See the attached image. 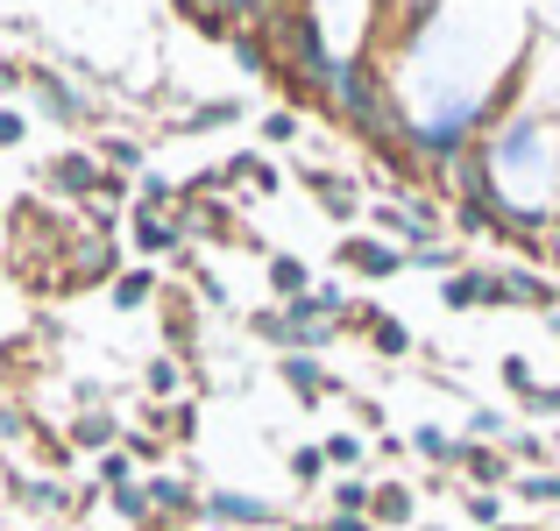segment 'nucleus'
I'll return each instance as SVG.
<instances>
[{
	"mask_svg": "<svg viewBox=\"0 0 560 531\" xmlns=\"http://www.w3.org/2000/svg\"><path fill=\"white\" fill-rule=\"evenodd\" d=\"M482 156H490L511 213H560V114L553 107H511L482 135Z\"/></svg>",
	"mask_w": 560,
	"mask_h": 531,
	"instance_id": "1",
	"label": "nucleus"
},
{
	"mask_svg": "<svg viewBox=\"0 0 560 531\" xmlns=\"http://www.w3.org/2000/svg\"><path fill=\"white\" fill-rule=\"evenodd\" d=\"M248 333H256L262 347H277V354H327L348 327L319 305V291H305V298H291V305H262V312H248Z\"/></svg>",
	"mask_w": 560,
	"mask_h": 531,
	"instance_id": "2",
	"label": "nucleus"
},
{
	"mask_svg": "<svg viewBox=\"0 0 560 531\" xmlns=\"http://www.w3.org/2000/svg\"><path fill=\"white\" fill-rule=\"evenodd\" d=\"M28 99H36V114L57 121V128H93L100 121V99L85 93V79H71V71H57V64H28Z\"/></svg>",
	"mask_w": 560,
	"mask_h": 531,
	"instance_id": "3",
	"label": "nucleus"
},
{
	"mask_svg": "<svg viewBox=\"0 0 560 531\" xmlns=\"http://www.w3.org/2000/svg\"><path fill=\"white\" fill-rule=\"evenodd\" d=\"M121 276V241L114 234H71L65 241V256H57V284L65 291H100V284H114Z\"/></svg>",
	"mask_w": 560,
	"mask_h": 531,
	"instance_id": "4",
	"label": "nucleus"
},
{
	"mask_svg": "<svg viewBox=\"0 0 560 531\" xmlns=\"http://www.w3.org/2000/svg\"><path fill=\"white\" fill-rule=\"evenodd\" d=\"M334 262H341L348 276H362V284H390V276H405V270H411L405 248L383 241V234H370V227H348L341 241H334Z\"/></svg>",
	"mask_w": 560,
	"mask_h": 531,
	"instance_id": "5",
	"label": "nucleus"
},
{
	"mask_svg": "<svg viewBox=\"0 0 560 531\" xmlns=\"http://www.w3.org/2000/svg\"><path fill=\"white\" fill-rule=\"evenodd\" d=\"M100 185H107V164H100L93 150H65V156H50V164H43V191H50V199H65V205H93Z\"/></svg>",
	"mask_w": 560,
	"mask_h": 531,
	"instance_id": "6",
	"label": "nucleus"
},
{
	"mask_svg": "<svg viewBox=\"0 0 560 531\" xmlns=\"http://www.w3.org/2000/svg\"><path fill=\"white\" fill-rule=\"evenodd\" d=\"M440 305H447V312H504V270L468 262V270L440 276Z\"/></svg>",
	"mask_w": 560,
	"mask_h": 531,
	"instance_id": "7",
	"label": "nucleus"
},
{
	"mask_svg": "<svg viewBox=\"0 0 560 531\" xmlns=\"http://www.w3.org/2000/svg\"><path fill=\"white\" fill-rule=\"evenodd\" d=\"M142 489L156 504V524H206V489H199L191 468H178V475H142Z\"/></svg>",
	"mask_w": 560,
	"mask_h": 531,
	"instance_id": "8",
	"label": "nucleus"
},
{
	"mask_svg": "<svg viewBox=\"0 0 560 531\" xmlns=\"http://www.w3.org/2000/svg\"><path fill=\"white\" fill-rule=\"evenodd\" d=\"M206 524H234V531H277L284 510L270 496H248V489H206Z\"/></svg>",
	"mask_w": 560,
	"mask_h": 531,
	"instance_id": "9",
	"label": "nucleus"
},
{
	"mask_svg": "<svg viewBox=\"0 0 560 531\" xmlns=\"http://www.w3.org/2000/svg\"><path fill=\"white\" fill-rule=\"evenodd\" d=\"M277 376H284V390L299 397L305 411H319L327 397H348V382L327 376V362H319V354H277Z\"/></svg>",
	"mask_w": 560,
	"mask_h": 531,
	"instance_id": "10",
	"label": "nucleus"
},
{
	"mask_svg": "<svg viewBox=\"0 0 560 531\" xmlns=\"http://www.w3.org/2000/svg\"><path fill=\"white\" fill-rule=\"evenodd\" d=\"M454 468H462V489H511L518 482V461L504 447H490V439H462Z\"/></svg>",
	"mask_w": 560,
	"mask_h": 531,
	"instance_id": "11",
	"label": "nucleus"
},
{
	"mask_svg": "<svg viewBox=\"0 0 560 531\" xmlns=\"http://www.w3.org/2000/svg\"><path fill=\"white\" fill-rule=\"evenodd\" d=\"M128 234H136V248L142 256H191V227H185V213H128Z\"/></svg>",
	"mask_w": 560,
	"mask_h": 531,
	"instance_id": "12",
	"label": "nucleus"
},
{
	"mask_svg": "<svg viewBox=\"0 0 560 531\" xmlns=\"http://www.w3.org/2000/svg\"><path fill=\"white\" fill-rule=\"evenodd\" d=\"M8 496L22 510H36V518H71V510H79V496L57 475H22V468H8Z\"/></svg>",
	"mask_w": 560,
	"mask_h": 531,
	"instance_id": "13",
	"label": "nucleus"
},
{
	"mask_svg": "<svg viewBox=\"0 0 560 531\" xmlns=\"http://www.w3.org/2000/svg\"><path fill=\"white\" fill-rule=\"evenodd\" d=\"M305 177V191L319 199V213L327 220H341V227H355V213H362V185L348 170H299Z\"/></svg>",
	"mask_w": 560,
	"mask_h": 531,
	"instance_id": "14",
	"label": "nucleus"
},
{
	"mask_svg": "<svg viewBox=\"0 0 560 531\" xmlns=\"http://www.w3.org/2000/svg\"><path fill=\"white\" fill-rule=\"evenodd\" d=\"M525 305V312H560V284L533 262H504V312Z\"/></svg>",
	"mask_w": 560,
	"mask_h": 531,
	"instance_id": "15",
	"label": "nucleus"
},
{
	"mask_svg": "<svg viewBox=\"0 0 560 531\" xmlns=\"http://www.w3.org/2000/svg\"><path fill=\"white\" fill-rule=\"evenodd\" d=\"M121 433H128V425L114 418V411H71V425H65L71 453H114V447H121Z\"/></svg>",
	"mask_w": 560,
	"mask_h": 531,
	"instance_id": "16",
	"label": "nucleus"
},
{
	"mask_svg": "<svg viewBox=\"0 0 560 531\" xmlns=\"http://www.w3.org/2000/svg\"><path fill=\"white\" fill-rule=\"evenodd\" d=\"M370 518H376V531H411L419 524V489H411V482H376Z\"/></svg>",
	"mask_w": 560,
	"mask_h": 531,
	"instance_id": "17",
	"label": "nucleus"
},
{
	"mask_svg": "<svg viewBox=\"0 0 560 531\" xmlns=\"http://www.w3.org/2000/svg\"><path fill=\"white\" fill-rule=\"evenodd\" d=\"M107 298H114V312H142V305L164 298V276H156L150 262H136V270H121V276L107 284Z\"/></svg>",
	"mask_w": 560,
	"mask_h": 531,
	"instance_id": "18",
	"label": "nucleus"
},
{
	"mask_svg": "<svg viewBox=\"0 0 560 531\" xmlns=\"http://www.w3.org/2000/svg\"><path fill=\"white\" fill-rule=\"evenodd\" d=\"M228 57L248 71V79H277V50H270V28H234Z\"/></svg>",
	"mask_w": 560,
	"mask_h": 531,
	"instance_id": "19",
	"label": "nucleus"
},
{
	"mask_svg": "<svg viewBox=\"0 0 560 531\" xmlns=\"http://www.w3.org/2000/svg\"><path fill=\"white\" fill-rule=\"evenodd\" d=\"M142 418H150V433H164L171 447H191V439H199V404H191V397H178V404H150Z\"/></svg>",
	"mask_w": 560,
	"mask_h": 531,
	"instance_id": "20",
	"label": "nucleus"
},
{
	"mask_svg": "<svg viewBox=\"0 0 560 531\" xmlns=\"http://www.w3.org/2000/svg\"><path fill=\"white\" fill-rule=\"evenodd\" d=\"M262 270H270L277 305H291V298H305V291H313V270H305V262L291 256V248H270V256H262Z\"/></svg>",
	"mask_w": 560,
	"mask_h": 531,
	"instance_id": "21",
	"label": "nucleus"
},
{
	"mask_svg": "<svg viewBox=\"0 0 560 531\" xmlns=\"http://www.w3.org/2000/svg\"><path fill=\"white\" fill-rule=\"evenodd\" d=\"M234 121H242V99L220 93V99H199V107L178 114V135H213V128H234Z\"/></svg>",
	"mask_w": 560,
	"mask_h": 531,
	"instance_id": "22",
	"label": "nucleus"
},
{
	"mask_svg": "<svg viewBox=\"0 0 560 531\" xmlns=\"http://www.w3.org/2000/svg\"><path fill=\"white\" fill-rule=\"evenodd\" d=\"M411 453H419L425 468H447L454 475V453H462V433H447V425H411Z\"/></svg>",
	"mask_w": 560,
	"mask_h": 531,
	"instance_id": "23",
	"label": "nucleus"
},
{
	"mask_svg": "<svg viewBox=\"0 0 560 531\" xmlns=\"http://www.w3.org/2000/svg\"><path fill=\"white\" fill-rule=\"evenodd\" d=\"M142 390H150V404H178L185 397V354H156L142 368Z\"/></svg>",
	"mask_w": 560,
	"mask_h": 531,
	"instance_id": "24",
	"label": "nucleus"
},
{
	"mask_svg": "<svg viewBox=\"0 0 560 531\" xmlns=\"http://www.w3.org/2000/svg\"><path fill=\"white\" fill-rule=\"evenodd\" d=\"M220 177H228V191H234V185H242V191H277V164H270V156H256V150L228 156V164H220Z\"/></svg>",
	"mask_w": 560,
	"mask_h": 531,
	"instance_id": "25",
	"label": "nucleus"
},
{
	"mask_svg": "<svg viewBox=\"0 0 560 531\" xmlns=\"http://www.w3.org/2000/svg\"><path fill=\"white\" fill-rule=\"evenodd\" d=\"M511 496H518L525 510H560V468H525V475L511 482Z\"/></svg>",
	"mask_w": 560,
	"mask_h": 531,
	"instance_id": "26",
	"label": "nucleus"
},
{
	"mask_svg": "<svg viewBox=\"0 0 560 531\" xmlns=\"http://www.w3.org/2000/svg\"><path fill=\"white\" fill-rule=\"evenodd\" d=\"M164 333H171V347H199V312H191V298L185 291H164Z\"/></svg>",
	"mask_w": 560,
	"mask_h": 531,
	"instance_id": "27",
	"label": "nucleus"
},
{
	"mask_svg": "<svg viewBox=\"0 0 560 531\" xmlns=\"http://www.w3.org/2000/svg\"><path fill=\"white\" fill-rule=\"evenodd\" d=\"M405 262H411V270H433V276H454V270H468V262H462V241H454V234H440V241H419Z\"/></svg>",
	"mask_w": 560,
	"mask_h": 531,
	"instance_id": "28",
	"label": "nucleus"
},
{
	"mask_svg": "<svg viewBox=\"0 0 560 531\" xmlns=\"http://www.w3.org/2000/svg\"><path fill=\"white\" fill-rule=\"evenodd\" d=\"M327 496H334V510H341V518H370L376 482H370V475H334V482H327Z\"/></svg>",
	"mask_w": 560,
	"mask_h": 531,
	"instance_id": "29",
	"label": "nucleus"
},
{
	"mask_svg": "<svg viewBox=\"0 0 560 531\" xmlns=\"http://www.w3.org/2000/svg\"><path fill=\"white\" fill-rule=\"evenodd\" d=\"M107 510H114L121 524H136V531L156 524V504H150V489H142V482H128V489H107Z\"/></svg>",
	"mask_w": 560,
	"mask_h": 531,
	"instance_id": "30",
	"label": "nucleus"
},
{
	"mask_svg": "<svg viewBox=\"0 0 560 531\" xmlns=\"http://www.w3.org/2000/svg\"><path fill=\"white\" fill-rule=\"evenodd\" d=\"M93 156H100L114 177H142V142H136V135H100Z\"/></svg>",
	"mask_w": 560,
	"mask_h": 531,
	"instance_id": "31",
	"label": "nucleus"
},
{
	"mask_svg": "<svg viewBox=\"0 0 560 531\" xmlns=\"http://www.w3.org/2000/svg\"><path fill=\"white\" fill-rule=\"evenodd\" d=\"M511 433H518V425H511L497 404H468V418H462V439H490V447H504Z\"/></svg>",
	"mask_w": 560,
	"mask_h": 531,
	"instance_id": "32",
	"label": "nucleus"
},
{
	"mask_svg": "<svg viewBox=\"0 0 560 531\" xmlns=\"http://www.w3.org/2000/svg\"><path fill=\"white\" fill-rule=\"evenodd\" d=\"M136 205H142V213H178V177L142 170V177H136Z\"/></svg>",
	"mask_w": 560,
	"mask_h": 531,
	"instance_id": "33",
	"label": "nucleus"
},
{
	"mask_svg": "<svg viewBox=\"0 0 560 531\" xmlns=\"http://www.w3.org/2000/svg\"><path fill=\"white\" fill-rule=\"evenodd\" d=\"M504 496L511 489H462V518L482 524V531H497V524H504Z\"/></svg>",
	"mask_w": 560,
	"mask_h": 531,
	"instance_id": "34",
	"label": "nucleus"
},
{
	"mask_svg": "<svg viewBox=\"0 0 560 531\" xmlns=\"http://www.w3.org/2000/svg\"><path fill=\"white\" fill-rule=\"evenodd\" d=\"M121 453H128L136 468H156V461L171 453V439H164V433H150V425H128V433H121Z\"/></svg>",
	"mask_w": 560,
	"mask_h": 531,
	"instance_id": "35",
	"label": "nucleus"
},
{
	"mask_svg": "<svg viewBox=\"0 0 560 531\" xmlns=\"http://www.w3.org/2000/svg\"><path fill=\"white\" fill-rule=\"evenodd\" d=\"M327 447H291V482H299V489H327Z\"/></svg>",
	"mask_w": 560,
	"mask_h": 531,
	"instance_id": "36",
	"label": "nucleus"
},
{
	"mask_svg": "<svg viewBox=\"0 0 560 531\" xmlns=\"http://www.w3.org/2000/svg\"><path fill=\"white\" fill-rule=\"evenodd\" d=\"M319 447H327V468H341V475H355V468L370 461V447H362V433H327Z\"/></svg>",
	"mask_w": 560,
	"mask_h": 531,
	"instance_id": "37",
	"label": "nucleus"
},
{
	"mask_svg": "<svg viewBox=\"0 0 560 531\" xmlns=\"http://www.w3.org/2000/svg\"><path fill=\"white\" fill-rule=\"evenodd\" d=\"M299 135H305L299 107H270V114H262V142H270V150H284V142H299Z\"/></svg>",
	"mask_w": 560,
	"mask_h": 531,
	"instance_id": "38",
	"label": "nucleus"
},
{
	"mask_svg": "<svg viewBox=\"0 0 560 531\" xmlns=\"http://www.w3.org/2000/svg\"><path fill=\"white\" fill-rule=\"evenodd\" d=\"M504 453H511L518 468H553V447H547L539 433H511V439H504Z\"/></svg>",
	"mask_w": 560,
	"mask_h": 531,
	"instance_id": "39",
	"label": "nucleus"
},
{
	"mask_svg": "<svg viewBox=\"0 0 560 531\" xmlns=\"http://www.w3.org/2000/svg\"><path fill=\"white\" fill-rule=\"evenodd\" d=\"M497 376H504V390L511 397H525V390H539V368L525 362V354H504V362H497Z\"/></svg>",
	"mask_w": 560,
	"mask_h": 531,
	"instance_id": "40",
	"label": "nucleus"
},
{
	"mask_svg": "<svg viewBox=\"0 0 560 531\" xmlns=\"http://www.w3.org/2000/svg\"><path fill=\"white\" fill-rule=\"evenodd\" d=\"M128 482H142V475H136V461H128L121 447L100 453V489H128Z\"/></svg>",
	"mask_w": 560,
	"mask_h": 531,
	"instance_id": "41",
	"label": "nucleus"
},
{
	"mask_svg": "<svg viewBox=\"0 0 560 531\" xmlns=\"http://www.w3.org/2000/svg\"><path fill=\"white\" fill-rule=\"evenodd\" d=\"M518 411H525V418H560V382H539V390H525Z\"/></svg>",
	"mask_w": 560,
	"mask_h": 531,
	"instance_id": "42",
	"label": "nucleus"
},
{
	"mask_svg": "<svg viewBox=\"0 0 560 531\" xmlns=\"http://www.w3.org/2000/svg\"><path fill=\"white\" fill-rule=\"evenodd\" d=\"M22 135H28V121L14 107H0V150H22Z\"/></svg>",
	"mask_w": 560,
	"mask_h": 531,
	"instance_id": "43",
	"label": "nucleus"
},
{
	"mask_svg": "<svg viewBox=\"0 0 560 531\" xmlns=\"http://www.w3.org/2000/svg\"><path fill=\"white\" fill-rule=\"evenodd\" d=\"M348 411H355L370 433H383V404H376V397H348Z\"/></svg>",
	"mask_w": 560,
	"mask_h": 531,
	"instance_id": "44",
	"label": "nucleus"
},
{
	"mask_svg": "<svg viewBox=\"0 0 560 531\" xmlns=\"http://www.w3.org/2000/svg\"><path fill=\"white\" fill-rule=\"evenodd\" d=\"M376 453H383V461H405L411 439H405V433H376Z\"/></svg>",
	"mask_w": 560,
	"mask_h": 531,
	"instance_id": "45",
	"label": "nucleus"
},
{
	"mask_svg": "<svg viewBox=\"0 0 560 531\" xmlns=\"http://www.w3.org/2000/svg\"><path fill=\"white\" fill-rule=\"evenodd\" d=\"M327 531H376V518H341V510H334Z\"/></svg>",
	"mask_w": 560,
	"mask_h": 531,
	"instance_id": "46",
	"label": "nucleus"
},
{
	"mask_svg": "<svg viewBox=\"0 0 560 531\" xmlns=\"http://www.w3.org/2000/svg\"><path fill=\"white\" fill-rule=\"evenodd\" d=\"M150 531H206V524H150Z\"/></svg>",
	"mask_w": 560,
	"mask_h": 531,
	"instance_id": "47",
	"label": "nucleus"
},
{
	"mask_svg": "<svg viewBox=\"0 0 560 531\" xmlns=\"http://www.w3.org/2000/svg\"><path fill=\"white\" fill-rule=\"evenodd\" d=\"M547 333H553V341H560V312H547Z\"/></svg>",
	"mask_w": 560,
	"mask_h": 531,
	"instance_id": "48",
	"label": "nucleus"
},
{
	"mask_svg": "<svg viewBox=\"0 0 560 531\" xmlns=\"http://www.w3.org/2000/svg\"><path fill=\"white\" fill-rule=\"evenodd\" d=\"M284 531H327V524H284Z\"/></svg>",
	"mask_w": 560,
	"mask_h": 531,
	"instance_id": "49",
	"label": "nucleus"
},
{
	"mask_svg": "<svg viewBox=\"0 0 560 531\" xmlns=\"http://www.w3.org/2000/svg\"><path fill=\"white\" fill-rule=\"evenodd\" d=\"M497 531H539V524H497Z\"/></svg>",
	"mask_w": 560,
	"mask_h": 531,
	"instance_id": "50",
	"label": "nucleus"
},
{
	"mask_svg": "<svg viewBox=\"0 0 560 531\" xmlns=\"http://www.w3.org/2000/svg\"><path fill=\"white\" fill-rule=\"evenodd\" d=\"M411 531H447V524H411Z\"/></svg>",
	"mask_w": 560,
	"mask_h": 531,
	"instance_id": "51",
	"label": "nucleus"
}]
</instances>
